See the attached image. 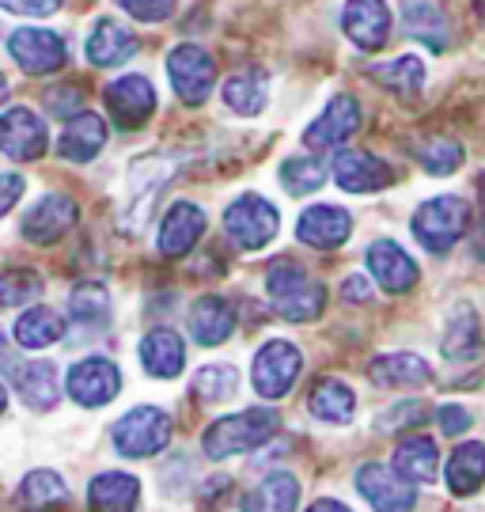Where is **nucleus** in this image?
Listing matches in <instances>:
<instances>
[{"label": "nucleus", "instance_id": "f257e3e1", "mask_svg": "<svg viewBox=\"0 0 485 512\" xmlns=\"http://www.w3.org/2000/svg\"><path fill=\"white\" fill-rule=\"evenodd\" d=\"M277 429H281V414L270 410V406H254V410H243V414L216 418L213 425L205 429V456L228 459V456L254 452V448H262Z\"/></svg>", "mask_w": 485, "mask_h": 512}, {"label": "nucleus", "instance_id": "f03ea898", "mask_svg": "<svg viewBox=\"0 0 485 512\" xmlns=\"http://www.w3.org/2000/svg\"><path fill=\"white\" fill-rule=\"evenodd\" d=\"M266 293L273 311L288 323H315L326 308V289L292 262H277L266 274Z\"/></svg>", "mask_w": 485, "mask_h": 512}, {"label": "nucleus", "instance_id": "7ed1b4c3", "mask_svg": "<svg viewBox=\"0 0 485 512\" xmlns=\"http://www.w3.org/2000/svg\"><path fill=\"white\" fill-rule=\"evenodd\" d=\"M171 433H175V421L160 406H133L110 429L114 448L129 459H148L156 456V452H163L171 444Z\"/></svg>", "mask_w": 485, "mask_h": 512}, {"label": "nucleus", "instance_id": "20e7f679", "mask_svg": "<svg viewBox=\"0 0 485 512\" xmlns=\"http://www.w3.org/2000/svg\"><path fill=\"white\" fill-rule=\"evenodd\" d=\"M470 224V205L455 194H440L432 202L417 205L414 213V236L417 243L432 251V255H444L455 247V239H463Z\"/></svg>", "mask_w": 485, "mask_h": 512}, {"label": "nucleus", "instance_id": "39448f33", "mask_svg": "<svg viewBox=\"0 0 485 512\" xmlns=\"http://www.w3.org/2000/svg\"><path fill=\"white\" fill-rule=\"evenodd\" d=\"M281 228V213L262 194H243L224 209V232L239 251H262Z\"/></svg>", "mask_w": 485, "mask_h": 512}, {"label": "nucleus", "instance_id": "423d86ee", "mask_svg": "<svg viewBox=\"0 0 485 512\" xmlns=\"http://www.w3.org/2000/svg\"><path fill=\"white\" fill-rule=\"evenodd\" d=\"M167 76H171V88L186 107H201L213 95L216 61L209 50H201L194 42H182L167 54Z\"/></svg>", "mask_w": 485, "mask_h": 512}, {"label": "nucleus", "instance_id": "0eeeda50", "mask_svg": "<svg viewBox=\"0 0 485 512\" xmlns=\"http://www.w3.org/2000/svg\"><path fill=\"white\" fill-rule=\"evenodd\" d=\"M300 368H304L300 349L285 342V338H273V342H266L254 353L251 384L262 399H285L288 391L296 387V380H300Z\"/></svg>", "mask_w": 485, "mask_h": 512}, {"label": "nucleus", "instance_id": "6e6552de", "mask_svg": "<svg viewBox=\"0 0 485 512\" xmlns=\"http://www.w3.org/2000/svg\"><path fill=\"white\" fill-rule=\"evenodd\" d=\"M171 160H163V156H144L133 164L129 171V194L126 202H122V228L126 232H141L148 213H152V205H156V194L163 190V183L171 179Z\"/></svg>", "mask_w": 485, "mask_h": 512}, {"label": "nucleus", "instance_id": "1a4fd4ad", "mask_svg": "<svg viewBox=\"0 0 485 512\" xmlns=\"http://www.w3.org/2000/svg\"><path fill=\"white\" fill-rule=\"evenodd\" d=\"M8 54L16 57V65L27 76H50L69 61V50H65L61 35L46 31V27H19V31H12Z\"/></svg>", "mask_w": 485, "mask_h": 512}, {"label": "nucleus", "instance_id": "9d476101", "mask_svg": "<svg viewBox=\"0 0 485 512\" xmlns=\"http://www.w3.org/2000/svg\"><path fill=\"white\" fill-rule=\"evenodd\" d=\"M46 148H50L46 122L31 107H12L0 114V152L8 160L27 164V160H38Z\"/></svg>", "mask_w": 485, "mask_h": 512}, {"label": "nucleus", "instance_id": "9b49d317", "mask_svg": "<svg viewBox=\"0 0 485 512\" xmlns=\"http://www.w3.org/2000/svg\"><path fill=\"white\" fill-rule=\"evenodd\" d=\"M103 99H107L110 118L122 129H141L144 122L152 118V110H156V88H152V80L141 73L110 80Z\"/></svg>", "mask_w": 485, "mask_h": 512}, {"label": "nucleus", "instance_id": "f8f14e48", "mask_svg": "<svg viewBox=\"0 0 485 512\" xmlns=\"http://www.w3.org/2000/svg\"><path fill=\"white\" fill-rule=\"evenodd\" d=\"M360 129V103L353 95H334L326 110L304 129V145L311 152H334L342 148L349 137H357Z\"/></svg>", "mask_w": 485, "mask_h": 512}, {"label": "nucleus", "instance_id": "ddd939ff", "mask_svg": "<svg viewBox=\"0 0 485 512\" xmlns=\"http://www.w3.org/2000/svg\"><path fill=\"white\" fill-rule=\"evenodd\" d=\"M357 490L360 497L376 512H414L417 490L402 475H395L383 463H364L357 471Z\"/></svg>", "mask_w": 485, "mask_h": 512}, {"label": "nucleus", "instance_id": "4468645a", "mask_svg": "<svg viewBox=\"0 0 485 512\" xmlns=\"http://www.w3.org/2000/svg\"><path fill=\"white\" fill-rule=\"evenodd\" d=\"M118 391H122V372L107 357H84L69 368L72 403L95 410V406H107Z\"/></svg>", "mask_w": 485, "mask_h": 512}, {"label": "nucleus", "instance_id": "2eb2a0df", "mask_svg": "<svg viewBox=\"0 0 485 512\" xmlns=\"http://www.w3.org/2000/svg\"><path fill=\"white\" fill-rule=\"evenodd\" d=\"M80 217V209L65 194H46L42 202H35L23 217V239L38 243V247H50L57 239H65L72 232V224Z\"/></svg>", "mask_w": 485, "mask_h": 512}, {"label": "nucleus", "instance_id": "dca6fc26", "mask_svg": "<svg viewBox=\"0 0 485 512\" xmlns=\"http://www.w3.org/2000/svg\"><path fill=\"white\" fill-rule=\"evenodd\" d=\"M342 31L368 54L383 50L387 38H391V8H387V0H345Z\"/></svg>", "mask_w": 485, "mask_h": 512}, {"label": "nucleus", "instance_id": "f3484780", "mask_svg": "<svg viewBox=\"0 0 485 512\" xmlns=\"http://www.w3.org/2000/svg\"><path fill=\"white\" fill-rule=\"evenodd\" d=\"M368 270H372V277L379 281V289L391 296L410 293L417 285V277H421L417 262L398 247L395 239H376V243L368 247Z\"/></svg>", "mask_w": 485, "mask_h": 512}, {"label": "nucleus", "instance_id": "a211bd4d", "mask_svg": "<svg viewBox=\"0 0 485 512\" xmlns=\"http://www.w3.org/2000/svg\"><path fill=\"white\" fill-rule=\"evenodd\" d=\"M296 236H300V243L315 247V251H334V247H342L345 239L353 236V217L345 213L342 205H311L296 220Z\"/></svg>", "mask_w": 485, "mask_h": 512}, {"label": "nucleus", "instance_id": "6ab92c4d", "mask_svg": "<svg viewBox=\"0 0 485 512\" xmlns=\"http://www.w3.org/2000/svg\"><path fill=\"white\" fill-rule=\"evenodd\" d=\"M334 179L349 194H376L395 183V167H387L372 152H342L334 160Z\"/></svg>", "mask_w": 485, "mask_h": 512}, {"label": "nucleus", "instance_id": "aec40b11", "mask_svg": "<svg viewBox=\"0 0 485 512\" xmlns=\"http://www.w3.org/2000/svg\"><path fill=\"white\" fill-rule=\"evenodd\" d=\"M444 357L448 361H459V365H467V361H478L485 349V334H482V319H478V308L474 304H455L448 315V330H444Z\"/></svg>", "mask_w": 485, "mask_h": 512}, {"label": "nucleus", "instance_id": "412c9836", "mask_svg": "<svg viewBox=\"0 0 485 512\" xmlns=\"http://www.w3.org/2000/svg\"><path fill=\"white\" fill-rule=\"evenodd\" d=\"M201 236H205V213L194 202H175L160 224V255L163 258L190 255Z\"/></svg>", "mask_w": 485, "mask_h": 512}, {"label": "nucleus", "instance_id": "4be33fe9", "mask_svg": "<svg viewBox=\"0 0 485 512\" xmlns=\"http://www.w3.org/2000/svg\"><path fill=\"white\" fill-rule=\"evenodd\" d=\"M141 365L156 380H175L182 368H186V346H182V338L167 327L148 330L141 338Z\"/></svg>", "mask_w": 485, "mask_h": 512}, {"label": "nucleus", "instance_id": "5701e85b", "mask_svg": "<svg viewBox=\"0 0 485 512\" xmlns=\"http://www.w3.org/2000/svg\"><path fill=\"white\" fill-rule=\"evenodd\" d=\"M141 501V482L126 471H103L91 478L88 509L91 512H137Z\"/></svg>", "mask_w": 485, "mask_h": 512}, {"label": "nucleus", "instance_id": "b1692460", "mask_svg": "<svg viewBox=\"0 0 485 512\" xmlns=\"http://www.w3.org/2000/svg\"><path fill=\"white\" fill-rule=\"evenodd\" d=\"M137 54V38L118 19H99L88 35V61L95 69H114Z\"/></svg>", "mask_w": 485, "mask_h": 512}, {"label": "nucleus", "instance_id": "393cba45", "mask_svg": "<svg viewBox=\"0 0 485 512\" xmlns=\"http://www.w3.org/2000/svg\"><path fill=\"white\" fill-rule=\"evenodd\" d=\"M402 27L406 35L425 42L429 50H448V19L440 0H402Z\"/></svg>", "mask_w": 485, "mask_h": 512}, {"label": "nucleus", "instance_id": "a878e982", "mask_svg": "<svg viewBox=\"0 0 485 512\" xmlns=\"http://www.w3.org/2000/svg\"><path fill=\"white\" fill-rule=\"evenodd\" d=\"M296 505H300V482L288 471H270L239 501L243 512H296Z\"/></svg>", "mask_w": 485, "mask_h": 512}, {"label": "nucleus", "instance_id": "bb28decb", "mask_svg": "<svg viewBox=\"0 0 485 512\" xmlns=\"http://www.w3.org/2000/svg\"><path fill=\"white\" fill-rule=\"evenodd\" d=\"M368 376L379 387H421L432 380V368L417 353H379L368 361Z\"/></svg>", "mask_w": 485, "mask_h": 512}, {"label": "nucleus", "instance_id": "cd10ccee", "mask_svg": "<svg viewBox=\"0 0 485 512\" xmlns=\"http://www.w3.org/2000/svg\"><path fill=\"white\" fill-rule=\"evenodd\" d=\"M103 145H107V122L99 114H76V118H69L57 148L72 164H88L103 152Z\"/></svg>", "mask_w": 485, "mask_h": 512}, {"label": "nucleus", "instance_id": "c85d7f7f", "mask_svg": "<svg viewBox=\"0 0 485 512\" xmlns=\"http://www.w3.org/2000/svg\"><path fill=\"white\" fill-rule=\"evenodd\" d=\"M436 467H440V452H436V440L421 437V433H414V437H406L402 444L395 448V459H391V471L395 475H402L410 486H417V482H436Z\"/></svg>", "mask_w": 485, "mask_h": 512}, {"label": "nucleus", "instance_id": "c756f323", "mask_svg": "<svg viewBox=\"0 0 485 512\" xmlns=\"http://www.w3.org/2000/svg\"><path fill=\"white\" fill-rule=\"evenodd\" d=\"M232 330H235V311L224 296H201L198 304L190 308V334L198 338L201 346L228 342Z\"/></svg>", "mask_w": 485, "mask_h": 512}, {"label": "nucleus", "instance_id": "7c9ffc66", "mask_svg": "<svg viewBox=\"0 0 485 512\" xmlns=\"http://www.w3.org/2000/svg\"><path fill=\"white\" fill-rule=\"evenodd\" d=\"M307 410L315 414L326 425H349L353 421V410H357V395L345 380H334V376H323L319 384L311 387L307 395Z\"/></svg>", "mask_w": 485, "mask_h": 512}, {"label": "nucleus", "instance_id": "2f4dec72", "mask_svg": "<svg viewBox=\"0 0 485 512\" xmlns=\"http://www.w3.org/2000/svg\"><path fill=\"white\" fill-rule=\"evenodd\" d=\"M485 486V444L463 440L448 459V490L455 497H470Z\"/></svg>", "mask_w": 485, "mask_h": 512}, {"label": "nucleus", "instance_id": "473e14b6", "mask_svg": "<svg viewBox=\"0 0 485 512\" xmlns=\"http://www.w3.org/2000/svg\"><path fill=\"white\" fill-rule=\"evenodd\" d=\"M266 99H270V76H266V69H258V65L239 69V73L228 76V84H224V103H228L235 114L254 118V114H262Z\"/></svg>", "mask_w": 485, "mask_h": 512}, {"label": "nucleus", "instance_id": "72a5a7b5", "mask_svg": "<svg viewBox=\"0 0 485 512\" xmlns=\"http://www.w3.org/2000/svg\"><path fill=\"white\" fill-rule=\"evenodd\" d=\"M16 387L19 399L31 410H54L61 399V384H57V368L50 361H31V365L16 368Z\"/></svg>", "mask_w": 485, "mask_h": 512}, {"label": "nucleus", "instance_id": "f704fd0d", "mask_svg": "<svg viewBox=\"0 0 485 512\" xmlns=\"http://www.w3.org/2000/svg\"><path fill=\"white\" fill-rule=\"evenodd\" d=\"M19 501H23V509L31 512L65 509L69 486H65V478L57 475V471H31V475L19 482Z\"/></svg>", "mask_w": 485, "mask_h": 512}, {"label": "nucleus", "instance_id": "c9c22d12", "mask_svg": "<svg viewBox=\"0 0 485 512\" xmlns=\"http://www.w3.org/2000/svg\"><path fill=\"white\" fill-rule=\"evenodd\" d=\"M406 148L429 175H451V171H459L463 156H467L455 137H414V141H406Z\"/></svg>", "mask_w": 485, "mask_h": 512}, {"label": "nucleus", "instance_id": "e433bc0d", "mask_svg": "<svg viewBox=\"0 0 485 512\" xmlns=\"http://www.w3.org/2000/svg\"><path fill=\"white\" fill-rule=\"evenodd\" d=\"M65 334V319L54 308H27L16 319V346L46 349Z\"/></svg>", "mask_w": 485, "mask_h": 512}, {"label": "nucleus", "instance_id": "4c0bfd02", "mask_svg": "<svg viewBox=\"0 0 485 512\" xmlns=\"http://www.w3.org/2000/svg\"><path fill=\"white\" fill-rule=\"evenodd\" d=\"M368 76L376 80L379 88L395 95H417L425 88V61L414 54L398 57V61H387V65H372Z\"/></svg>", "mask_w": 485, "mask_h": 512}, {"label": "nucleus", "instance_id": "58836bf2", "mask_svg": "<svg viewBox=\"0 0 485 512\" xmlns=\"http://www.w3.org/2000/svg\"><path fill=\"white\" fill-rule=\"evenodd\" d=\"M239 387V372L232 365H205L194 376V399L205 406H220L228 403Z\"/></svg>", "mask_w": 485, "mask_h": 512}, {"label": "nucleus", "instance_id": "ea45409f", "mask_svg": "<svg viewBox=\"0 0 485 512\" xmlns=\"http://www.w3.org/2000/svg\"><path fill=\"white\" fill-rule=\"evenodd\" d=\"M69 311L84 327H103L110 319V296L103 285H76L69 293Z\"/></svg>", "mask_w": 485, "mask_h": 512}, {"label": "nucleus", "instance_id": "a19ab883", "mask_svg": "<svg viewBox=\"0 0 485 512\" xmlns=\"http://www.w3.org/2000/svg\"><path fill=\"white\" fill-rule=\"evenodd\" d=\"M326 171L319 160H300V156H292L281 164V183H285L288 194H296V198H304V194H315L319 186L326 183Z\"/></svg>", "mask_w": 485, "mask_h": 512}, {"label": "nucleus", "instance_id": "79ce46f5", "mask_svg": "<svg viewBox=\"0 0 485 512\" xmlns=\"http://www.w3.org/2000/svg\"><path fill=\"white\" fill-rule=\"evenodd\" d=\"M38 293H42V277L35 270H8L0 277V304L4 308H23Z\"/></svg>", "mask_w": 485, "mask_h": 512}, {"label": "nucleus", "instance_id": "37998d69", "mask_svg": "<svg viewBox=\"0 0 485 512\" xmlns=\"http://www.w3.org/2000/svg\"><path fill=\"white\" fill-rule=\"evenodd\" d=\"M429 418V406L410 399V403H398L391 406L387 414H379L376 429L379 433H398V429H410V425H421V421Z\"/></svg>", "mask_w": 485, "mask_h": 512}, {"label": "nucleus", "instance_id": "c03bdc74", "mask_svg": "<svg viewBox=\"0 0 485 512\" xmlns=\"http://www.w3.org/2000/svg\"><path fill=\"white\" fill-rule=\"evenodd\" d=\"M118 8L141 23H163L167 16H175L179 0H118Z\"/></svg>", "mask_w": 485, "mask_h": 512}, {"label": "nucleus", "instance_id": "a18cd8bd", "mask_svg": "<svg viewBox=\"0 0 485 512\" xmlns=\"http://www.w3.org/2000/svg\"><path fill=\"white\" fill-rule=\"evenodd\" d=\"M46 103H50V114H57V118H76V114H84V95L76 92V88H50L46 92Z\"/></svg>", "mask_w": 485, "mask_h": 512}, {"label": "nucleus", "instance_id": "49530a36", "mask_svg": "<svg viewBox=\"0 0 485 512\" xmlns=\"http://www.w3.org/2000/svg\"><path fill=\"white\" fill-rule=\"evenodd\" d=\"M436 418H440V429H444V437H463L474 418H470L467 406H440L436 410Z\"/></svg>", "mask_w": 485, "mask_h": 512}, {"label": "nucleus", "instance_id": "de8ad7c7", "mask_svg": "<svg viewBox=\"0 0 485 512\" xmlns=\"http://www.w3.org/2000/svg\"><path fill=\"white\" fill-rule=\"evenodd\" d=\"M0 8L16 12V16H54L61 0H0Z\"/></svg>", "mask_w": 485, "mask_h": 512}, {"label": "nucleus", "instance_id": "09e8293b", "mask_svg": "<svg viewBox=\"0 0 485 512\" xmlns=\"http://www.w3.org/2000/svg\"><path fill=\"white\" fill-rule=\"evenodd\" d=\"M19 194H23V179L19 175H0V217L19 202Z\"/></svg>", "mask_w": 485, "mask_h": 512}, {"label": "nucleus", "instance_id": "8fccbe9b", "mask_svg": "<svg viewBox=\"0 0 485 512\" xmlns=\"http://www.w3.org/2000/svg\"><path fill=\"white\" fill-rule=\"evenodd\" d=\"M368 296H372V285H368V277H364V274L345 277V285H342V300H349V304H364Z\"/></svg>", "mask_w": 485, "mask_h": 512}, {"label": "nucleus", "instance_id": "3c124183", "mask_svg": "<svg viewBox=\"0 0 485 512\" xmlns=\"http://www.w3.org/2000/svg\"><path fill=\"white\" fill-rule=\"evenodd\" d=\"M16 353L8 346V338H4V330H0V372H8V376H16Z\"/></svg>", "mask_w": 485, "mask_h": 512}, {"label": "nucleus", "instance_id": "603ef678", "mask_svg": "<svg viewBox=\"0 0 485 512\" xmlns=\"http://www.w3.org/2000/svg\"><path fill=\"white\" fill-rule=\"evenodd\" d=\"M307 512H353V509H349L345 501H334V497H323V501H315V505H311V509H307Z\"/></svg>", "mask_w": 485, "mask_h": 512}, {"label": "nucleus", "instance_id": "864d4df0", "mask_svg": "<svg viewBox=\"0 0 485 512\" xmlns=\"http://www.w3.org/2000/svg\"><path fill=\"white\" fill-rule=\"evenodd\" d=\"M4 410H8V391L0 387V414H4Z\"/></svg>", "mask_w": 485, "mask_h": 512}, {"label": "nucleus", "instance_id": "5fc2aeb1", "mask_svg": "<svg viewBox=\"0 0 485 512\" xmlns=\"http://www.w3.org/2000/svg\"><path fill=\"white\" fill-rule=\"evenodd\" d=\"M4 95H8V80H4V76H0V99H4Z\"/></svg>", "mask_w": 485, "mask_h": 512}, {"label": "nucleus", "instance_id": "6e6d98bb", "mask_svg": "<svg viewBox=\"0 0 485 512\" xmlns=\"http://www.w3.org/2000/svg\"><path fill=\"white\" fill-rule=\"evenodd\" d=\"M478 8H482V16H485V0H478Z\"/></svg>", "mask_w": 485, "mask_h": 512}, {"label": "nucleus", "instance_id": "4d7b16f0", "mask_svg": "<svg viewBox=\"0 0 485 512\" xmlns=\"http://www.w3.org/2000/svg\"><path fill=\"white\" fill-rule=\"evenodd\" d=\"M482 190H485V179H482Z\"/></svg>", "mask_w": 485, "mask_h": 512}]
</instances>
